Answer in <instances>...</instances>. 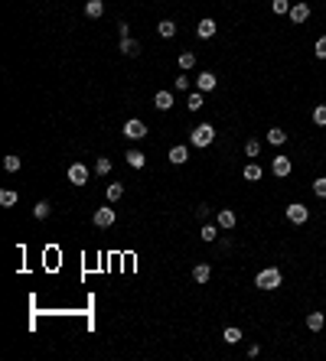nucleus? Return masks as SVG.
Instances as JSON below:
<instances>
[{
	"mask_svg": "<svg viewBox=\"0 0 326 361\" xmlns=\"http://www.w3.org/2000/svg\"><path fill=\"white\" fill-rule=\"evenodd\" d=\"M118 33H121V39H127L131 36V26L127 23H118Z\"/></svg>",
	"mask_w": 326,
	"mask_h": 361,
	"instance_id": "4c0bfd02",
	"label": "nucleus"
},
{
	"mask_svg": "<svg viewBox=\"0 0 326 361\" xmlns=\"http://www.w3.org/2000/svg\"><path fill=\"white\" fill-rule=\"evenodd\" d=\"M215 222H219V228H225V231H232V228L238 225V215H235L232 208H222V212H219V218H215Z\"/></svg>",
	"mask_w": 326,
	"mask_h": 361,
	"instance_id": "f8f14e48",
	"label": "nucleus"
},
{
	"mask_svg": "<svg viewBox=\"0 0 326 361\" xmlns=\"http://www.w3.org/2000/svg\"><path fill=\"white\" fill-rule=\"evenodd\" d=\"M209 212H212L209 205H199V208H196V218H199V222H206V218H209Z\"/></svg>",
	"mask_w": 326,
	"mask_h": 361,
	"instance_id": "e433bc0d",
	"label": "nucleus"
},
{
	"mask_svg": "<svg viewBox=\"0 0 326 361\" xmlns=\"http://www.w3.org/2000/svg\"><path fill=\"white\" fill-rule=\"evenodd\" d=\"M209 277H212V267H209V263H196V267H192V280H196V283H209Z\"/></svg>",
	"mask_w": 326,
	"mask_h": 361,
	"instance_id": "dca6fc26",
	"label": "nucleus"
},
{
	"mask_svg": "<svg viewBox=\"0 0 326 361\" xmlns=\"http://www.w3.org/2000/svg\"><path fill=\"white\" fill-rule=\"evenodd\" d=\"M173 104H176L173 91H157V94H154V108H157V111H170Z\"/></svg>",
	"mask_w": 326,
	"mask_h": 361,
	"instance_id": "9d476101",
	"label": "nucleus"
},
{
	"mask_svg": "<svg viewBox=\"0 0 326 361\" xmlns=\"http://www.w3.org/2000/svg\"><path fill=\"white\" fill-rule=\"evenodd\" d=\"M66 176H69V182L72 186H88V166L85 163H72L66 170Z\"/></svg>",
	"mask_w": 326,
	"mask_h": 361,
	"instance_id": "20e7f679",
	"label": "nucleus"
},
{
	"mask_svg": "<svg viewBox=\"0 0 326 361\" xmlns=\"http://www.w3.org/2000/svg\"><path fill=\"white\" fill-rule=\"evenodd\" d=\"M16 199H20V196H16L13 189H4V192H0V205H4V208H10V205H16Z\"/></svg>",
	"mask_w": 326,
	"mask_h": 361,
	"instance_id": "a878e982",
	"label": "nucleus"
},
{
	"mask_svg": "<svg viewBox=\"0 0 326 361\" xmlns=\"http://www.w3.org/2000/svg\"><path fill=\"white\" fill-rule=\"evenodd\" d=\"M222 339L228 342V345H238V342H242V329H235V325H228V329L222 332Z\"/></svg>",
	"mask_w": 326,
	"mask_h": 361,
	"instance_id": "b1692460",
	"label": "nucleus"
},
{
	"mask_svg": "<svg viewBox=\"0 0 326 361\" xmlns=\"http://www.w3.org/2000/svg\"><path fill=\"white\" fill-rule=\"evenodd\" d=\"M166 160H170L173 166H183L189 160V147L186 143H176V147H170V156H166Z\"/></svg>",
	"mask_w": 326,
	"mask_h": 361,
	"instance_id": "6e6552de",
	"label": "nucleus"
},
{
	"mask_svg": "<svg viewBox=\"0 0 326 361\" xmlns=\"http://www.w3.org/2000/svg\"><path fill=\"white\" fill-rule=\"evenodd\" d=\"M114 218H118V215H114V208L104 205V208H98V212L92 215V222L98 225V228H111V225H114Z\"/></svg>",
	"mask_w": 326,
	"mask_h": 361,
	"instance_id": "0eeeda50",
	"label": "nucleus"
},
{
	"mask_svg": "<svg viewBox=\"0 0 326 361\" xmlns=\"http://www.w3.org/2000/svg\"><path fill=\"white\" fill-rule=\"evenodd\" d=\"M202 94H206V91H192L189 98H186V108H189V111H199V108H202Z\"/></svg>",
	"mask_w": 326,
	"mask_h": 361,
	"instance_id": "7c9ffc66",
	"label": "nucleus"
},
{
	"mask_svg": "<svg viewBox=\"0 0 326 361\" xmlns=\"http://www.w3.org/2000/svg\"><path fill=\"white\" fill-rule=\"evenodd\" d=\"M307 218H310V208H307L303 202H290L287 205V222L290 225H307Z\"/></svg>",
	"mask_w": 326,
	"mask_h": 361,
	"instance_id": "7ed1b4c3",
	"label": "nucleus"
},
{
	"mask_svg": "<svg viewBox=\"0 0 326 361\" xmlns=\"http://www.w3.org/2000/svg\"><path fill=\"white\" fill-rule=\"evenodd\" d=\"M157 30H160V36H163V39L176 36V23H173V20H160V23H157Z\"/></svg>",
	"mask_w": 326,
	"mask_h": 361,
	"instance_id": "4be33fe9",
	"label": "nucleus"
},
{
	"mask_svg": "<svg viewBox=\"0 0 326 361\" xmlns=\"http://www.w3.org/2000/svg\"><path fill=\"white\" fill-rule=\"evenodd\" d=\"M124 160H127V166H134V170H144L147 156L140 153V150H127V153H124Z\"/></svg>",
	"mask_w": 326,
	"mask_h": 361,
	"instance_id": "f3484780",
	"label": "nucleus"
},
{
	"mask_svg": "<svg viewBox=\"0 0 326 361\" xmlns=\"http://www.w3.org/2000/svg\"><path fill=\"white\" fill-rule=\"evenodd\" d=\"M261 176H264V170H261L258 163H248V166H245V179H248V182H258Z\"/></svg>",
	"mask_w": 326,
	"mask_h": 361,
	"instance_id": "412c9836",
	"label": "nucleus"
},
{
	"mask_svg": "<svg viewBox=\"0 0 326 361\" xmlns=\"http://www.w3.org/2000/svg\"><path fill=\"white\" fill-rule=\"evenodd\" d=\"M280 283H284V274H280V267H264V270H258V277H254V286L258 290H277Z\"/></svg>",
	"mask_w": 326,
	"mask_h": 361,
	"instance_id": "f257e3e1",
	"label": "nucleus"
},
{
	"mask_svg": "<svg viewBox=\"0 0 326 361\" xmlns=\"http://www.w3.org/2000/svg\"><path fill=\"white\" fill-rule=\"evenodd\" d=\"M212 140H215V127L212 124H199V127H192L189 130V143L192 147H212Z\"/></svg>",
	"mask_w": 326,
	"mask_h": 361,
	"instance_id": "f03ea898",
	"label": "nucleus"
},
{
	"mask_svg": "<svg viewBox=\"0 0 326 361\" xmlns=\"http://www.w3.org/2000/svg\"><path fill=\"white\" fill-rule=\"evenodd\" d=\"M49 212H52V205H49L46 199H42V202H36V205H33V218H39V222H42V218H49Z\"/></svg>",
	"mask_w": 326,
	"mask_h": 361,
	"instance_id": "aec40b11",
	"label": "nucleus"
},
{
	"mask_svg": "<svg viewBox=\"0 0 326 361\" xmlns=\"http://www.w3.org/2000/svg\"><path fill=\"white\" fill-rule=\"evenodd\" d=\"M95 173H98V176L111 173V160H108V156H98V160H95Z\"/></svg>",
	"mask_w": 326,
	"mask_h": 361,
	"instance_id": "cd10ccee",
	"label": "nucleus"
},
{
	"mask_svg": "<svg viewBox=\"0 0 326 361\" xmlns=\"http://www.w3.org/2000/svg\"><path fill=\"white\" fill-rule=\"evenodd\" d=\"M4 170L7 173H20V156H4Z\"/></svg>",
	"mask_w": 326,
	"mask_h": 361,
	"instance_id": "473e14b6",
	"label": "nucleus"
},
{
	"mask_svg": "<svg viewBox=\"0 0 326 361\" xmlns=\"http://www.w3.org/2000/svg\"><path fill=\"white\" fill-rule=\"evenodd\" d=\"M271 170H274L277 179H284V176H290V170H294V166H290L287 156H274V160H271Z\"/></svg>",
	"mask_w": 326,
	"mask_h": 361,
	"instance_id": "1a4fd4ad",
	"label": "nucleus"
},
{
	"mask_svg": "<svg viewBox=\"0 0 326 361\" xmlns=\"http://www.w3.org/2000/svg\"><path fill=\"white\" fill-rule=\"evenodd\" d=\"M124 137L127 140H144L147 137V124H144V121H137V117L124 121Z\"/></svg>",
	"mask_w": 326,
	"mask_h": 361,
	"instance_id": "39448f33",
	"label": "nucleus"
},
{
	"mask_svg": "<svg viewBox=\"0 0 326 361\" xmlns=\"http://www.w3.org/2000/svg\"><path fill=\"white\" fill-rule=\"evenodd\" d=\"M118 199H124V186H121V182H111L108 186V202H118Z\"/></svg>",
	"mask_w": 326,
	"mask_h": 361,
	"instance_id": "c85d7f7f",
	"label": "nucleus"
},
{
	"mask_svg": "<svg viewBox=\"0 0 326 361\" xmlns=\"http://www.w3.org/2000/svg\"><path fill=\"white\" fill-rule=\"evenodd\" d=\"M323 325H326L323 312H307V329H310V332H323Z\"/></svg>",
	"mask_w": 326,
	"mask_h": 361,
	"instance_id": "2eb2a0df",
	"label": "nucleus"
},
{
	"mask_svg": "<svg viewBox=\"0 0 326 361\" xmlns=\"http://www.w3.org/2000/svg\"><path fill=\"white\" fill-rule=\"evenodd\" d=\"M258 153H261V143H258V140H248V143H245V156H251V160H254Z\"/></svg>",
	"mask_w": 326,
	"mask_h": 361,
	"instance_id": "72a5a7b5",
	"label": "nucleus"
},
{
	"mask_svg": "<svg viewBox=\"0 0 326 361\" xmlns=\"http://www.w3.org/2000/svg\"><path fill=\"white\" fill-rule=\"evenodd\" d=\"M313 56H316V59H326V36H320V39H316V46H313Z\"/></svg>",
	"mask_w": 326,
	"mask_h": 361,
	"instance_id": "f704fd0d",
	"label": "nucleus"
},
{
	"mask_svg": "<svg viewBox=\"0 0 326 361\" xmlns=\"http://www.w3.org/2000/svg\"><path fill=\"white\" fill-rule=\"evenodd\" d=\"M268 143H274V147H284V143H287V130H280V127H271V130H268Z\"/></svg>",
	"mask_w": 326,
	"mask_h": 361,
	"instance_id": "a211bd4d",
	"label": "nucleus"
},
{
	"mask_svg": "<svg viewBox=\"0 0 326 361\" xmlns=\"http://www.w3.org/2000/svg\"><path fill=\"white\" fill-rule=\"evenodd\" d=\"M189 88V78L186 75H176V91H186Z\"/></svg>",
	"mask_w": 326,
	"mask_h": 361,
	"instance_id": "c9c22d12",
	"label": "nucleus"
},
{
	"mask_svg": "<svg viewBox=\"0 0 326 361\" xmlns=\"http://www.w3.org/2000/svg\"><path fill=\"white\" fill-rule=\"evenodd\" d=\"M313 196H316V199H326V176L313 179Z\"/></svg>",
	"mask_w": 326,
	"mask_h": 361,
	"instance_id": "2f4dec72",
	"label": "nucleus"
},
{
	"mask_svg": "<svg viewBox=\"0 0 326 361\" xmlns=\"http://www.w3.org/2000/svg\"><path fill=\"white\" fill-rule=\"evenodd\" d=\"M287 16H290V23H307V20H310V7H307V4H294Z\"/></svg>",
	"mask_w": 326,
	"mask_h": 361,
	"instance_id": "9b49d317",
	"label": "nucleus"
},
{
	"mask_svg": "<svg viewBox=\"0 0 326 361\" xmlns=\"http://www.w3.org/2000/svg\"><path fill=\"white\" fill-rule=\"evenodd\" d=\"M313 124L326 127V104H316V108H313Z\"/></svg>",
	"mask_w": 326,
	"mask_h": 361,
	"instance_id": "c756f323",
	"label": "nucleus"
},
{
	"mask_svg": "<svg viewBox=\"0 0 326 361\" xmlns=\"http://www.w3.org/2000/svg\"><path fill=\"white\" fill-rule=\"evenodd\" d=\"M176 62H180L183 72H189V68L196 65V56H192V52H180V56H176Z\"/></svg>",
	"mask_w": 326,
	"mask_h": 361,
	"instance_id": "5701e85b",
	"label": "nucleus"
},
{
	"mask_svg": "<svg viewBox=\"0 0 326 361\" xmlns=\"http://www.w3.org/2000/svg\"><path fill=\"white\" fill-rule=\"evenodd\" d=\"M121 52H124L127 59H137L140 56V42L134 36H127V39H121Z\"/></svg>",
	"mask_w": 326,
	"mask_h": 361,
	"instance_id": "4468645a",
	"label": "nucleus"
},
{
	"mask_svg": "<svg viewBox=\"0 0 326 361\" xmlns=\"http://www.w3.org/2000/svg\"><path fill=\"white\" fill-rule=\"evenodd\" d=\"M85 13L92 16V20H98V16L104 13V4H101V0H88V4H85Z\"/></svg>",
	"mask_w": 326,
	"mask_h": 361,
	"instance_id": "6ab92c4d",
	"label": "nucleus"
},
{
	"mask_svg": "<svg viewBox=\"0 0 326 361\" xmlns=\"http://www.w3.org/2000/svg\"><path fill=\"white\" fill-rule=\"evenodd\" d=\"M215 85H219V78H215V72H202V75L196 78V91H212Z\"/></svg>",
	"mask_w": 326,
	"mask_h": 361,
	"instance_id": "ddd939ff",
	"label": "nucleus"
},
{
	"mask_svg": "<svg viewBox=\"0 0 326 361\" xmlns=\"http://www.w3.org/2000/svg\"><path fill=\"white\" fill-rule=\"evenodd\" d=\"M290 7H294V4H290V0H271V10H274L277 16H284V13H290Z\"/></svg>",
	"mask_w": 326,
	"mask_h": 361,
	"instance_id": "bb28decb",
	"label": "nucleus"
},
{
	"mask_svg": "<svg viewBox=\"0 0 326 361\" xmlns=\"http://www.w3.org/2000/svg\"><path fill=\"white\" fill-rule=\"evenodd\" d=\"M202 241H206V244L219 241V225H202Z\"/></svg>",
	"mask_w": 326,
	"mask_h": 361,
	"instance_id": "393cba45",
	"label": "nucleus"
},
{
	"mask_svg": "<svg viewBox=\"0 0 326 361\" xmlns=\"http://www.w3.org/2000/svg\"><path fill=\"white\" fill-rule=\"evenodd\" d=\"M215 30H219V23L212 20V16H202L199 26H196V36H199V39H212V36H215Z\"/></svg>",
	"mask_w": 326,
	"mask_h": 361,
	"instance_id": "423d86ee",
	"label": "nucleus"
}]
</instances>
